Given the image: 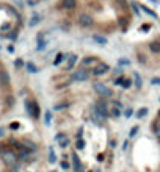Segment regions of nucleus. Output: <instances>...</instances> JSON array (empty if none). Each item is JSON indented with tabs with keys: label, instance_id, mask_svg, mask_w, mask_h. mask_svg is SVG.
I'll return each mask as SVG.
<instances>
[{
	"label": "nucleus",
	"instance_id": "1",
	"mask_svg": "<svg viewBox=\"0 0 160 172\" xmlns=\"http://www.w3.org/2000/svg\"><path fill=\"white\" fill-rule=\"evenodd\" d=\"M25 110H27V113H28L32 117H38L39 116V107H38V103H36L35 100H28L27 99L25 100Z\"/></svg>",
	"mask_w": 160,
	"mask_h": 172
},
{
	"label": "nucleus",
	"instance_id": "2",
	"mask_svg": "<svg viewBox=\"0 0 160 172\" xmlns=\"http://www.w3.org/2000/svg\"><path fill=\"white\" fill-rule=\"evenodd\" d=\"M108 111H110V114L113 116V117H119L122 113V105L119 103L118 100H110V103H108Z\"/></svg>",
	"mask_w": 160,
	"mask_h": 172
},
{
	"label": "nucleus",
	"instance_id": "3",
	"mask_svg": "<svg viewBox=\"0 0 160 172\" xmlns=\"http://www.w3.org/2000/svg\"><path fill=\"white\" fill-rule=\"evenodd\" d=\"M93 88H94V91L97 92L99 95H102V97H112V95H113L112 89L107 88L104 83H94V85H93Z\"/></svg>",
	"mask_w": 160,
	"mask_h": 172
},
{
	"label": "nucleus",
	"instance_id": "4",
	"mask_svg": "<svg viewBox=\"0 0 160 172\" xmlns=\"http://www.w3.org/2000/svg\"><path fill=\"white\" fill-rule=\"evenodd\" d=\"M71 78L74 81H86L89 78V74H88V69H79V71L72 72L71 74Z\"/></svg>",
	"mask_w": 160,
	"mask_h": 172
},
{
	"label": "nucleus",
	"instance_id": "5",
	"mask_svg": "<svg viewBox=\"0 0 160 172\" xmlns=\"http://www.w3.org/2000/svg\"><path fill=\"white\" fill-rule=\"evenodd\" d=\"M94 111L96 113H99L102 116V117H107V116L110 114V111H108V103H107L105 100H99L97 103H96V107H94Z\"/></svg>",
	"mask_w": 160,
	"mask_h": 172
},
{
	"label": "nucleus",
	"instance_id": "6",
	"mask_svg": "<svg viewBox=\"0 0 160 172\" xmlns=\"http://www.w3.org/2000/svg\"><path fill=\"white\" fill-rule=\"evenodd\" d=\"M108 64H105V63H101L99 61L97 64L94 66V67L91 69V72H93V75H96V77H101V75H105L107 72H108Z\"/></svg>",
	"mask_w": 160,
	"mask_h": 172
},
{
	"label": "nucleus",
	"instance_id": "7",
	"mask_svg": "<svg viewBox=\"0 0 160 172\" xmlns=\"http://www.w3.org/2000/svg\"><path fill=\"white\" fill-rule=\"evenodd\" d=\"M2 160L5 161L6 164H14L16 161H17V157H16V153L11 152V150H3L2 152Z\"/></svg>",
	"mask_w": 160,
	"mask_h": 172
},
{
	"label": "nucleus",
	"instance_id": "8",
	"mask_svg": "<svg viewBox=\"0 0 160 172\" xmlns=\"http://www.w3.org/2000/svg\"><path fill=\"white\" fill-rule=\"evenodd\" d=\"M79 24L82 25V27H91V25L94 24V21H93V17L88 13H83V14L79 16Z\"/></svg>",
	"mask_w": 160,
	"mask_h": 172
},
{
	"label": "nucleus",
	"instance_id": "9",
	"mask_svg": "<svg viewBox=\"0 0 160 172\" xmlns=\"http://www.w3.org/2000/svg\"><path fill=\"white\" fill-rule=\"evenodd\" d=\"M99 63V59L96 57H86L82 59V69H89V67H94L96 64Z\"/></svg>",
	"mask_w": 160,
	"mask_h": 172
},
{
	"label": "nucleus",
	"instance_id": "10",
	"mask_svg": "<svg viewBox=\"0 0 160 172\" xmlns=\"http://www.w3.org/2000/svg\"><path fill=\"white\" fill-rule=\"evenodd\" d=\"M72 167H74V172H83V166H82V161H80L79 155L72 153Z\"/></svg>",
	"mask_w": 160,
	"mask_h": 172
},
{
	"label": "nucleus",
	"instance_id": "11",
	"mask_svg": "<svg viewBox=\"0 0 160 172\" xmlns=\"http://www.w3.org/2000/svg\"><path fill=\"white\" fill-rule=\"evenodd\" d=\"M77 55H75V53H71V55H68V63H66V64H65V69H66V71H71V69L72 67H74V66H75V63H77Z\"/></svg>",
	"mask_w": 160,
	"mask_h": 172
},
{
	"label": "nucleus",
	"instance_id": "12",
	"mask_svg": "<svg viewBox=\"0 0 160 172\" xmlns=\"http://www.w3.org/2000/svg\"><path fill=\"white\" fill-rule=\"evenodd\" d=\"M75 5H77L75 0H61L60 8L61 9H72V8H75Z\"/></svg>",
	"mask_w": 160,
	"mask_h": 172
},
{
	"label": "nucleus",
	"instance_id": "13",
	"mask_svg": "<svg viewBox=\"0 0 160 172\" xmlns=\"http://www.w3.org/2000/svg\"><path fill=\"white\" fill-rule=\"evenodd\" d=\"M0 85H2L3 88H8V86H9V75H8V72H5V71L0 72Z\"/></svg>",
	"mask_w": 160,
	"mask_h": 172
},
{
	"label": "nucleus",
	"instance_id": "14",
	"mask_svg": "<svg viewBox=\"0 0 160 172\" xmlns=\"http://www.w3.org/2000/svg\"><path fill=\"white\" fill-rule=\"evenodd\" d=\"M91 119L97 125H102V124H104V121H105V117H102V116L99 114V113H96V111H93V113H91Z\"/></svg>",
	"mask_w": 160,
	"mask_h": 172
},
{
	"label": "nucleus",
	"instance_id": "15",
	"mask_svg": "<svg viewBox=\"0 0 160 172\" xmlns=\"http://www.w3.org/2000/svg\"><path fill=\"white\" fill-rule=\"evenodd\" d=\"M56 141H58L60 147H66L69 144V139L65 136V135H56Z\"/></svg>",
	"mask_w": 160,
	"mask_h": 172
},
{
	"label": "nucleus",
	"instance_id": "16",
	"mask_svg": "<svg viewBox=\"0 0 160 172\" xmlns=\"http://www.w3.org/2000/svg\"><path fill=\"white\" fill-rule=\"evenodd\" d=\"M149 50L154 52V53L160 52V41H159V39H157V41H152L151 44H149Z\"/></svg>",
	"mask_w": 160,
	"mask_h": 172
},
{
	"label": "nucleus",
	"instance_id": "17",
	"mask_svg": "<svg viewBox=\"0 0 160 172\" xmlns=\"http://www.w3.org/2000/svg\"><path fill=\"white\" fill-rule=\"evenodd\" d=\"M133 81H135V86L136 88H141V85H143V80H141V75L138 74V72H135V74H133Z\"/></svg>",
	"mask_w": 160,
	"mask_h": 172
},
{
	"label": "nucleus",
	"instance_id": "18",
	"mask_svg": "<svg viewBox=\"0 0 160 172\" xmlns=\"http://www.w3.org/2000/svg\"><path fill=\"white\" fill-rule=\"evenodd\" d=\"M65 58H66L65 53H58V55L55 57V59H53V66H60L63 61H65Z\"/></svg>",
	"mask_w": 160,
	"mask_h": 172
},
{
	"label": "nucleus",
	"instance_id": "19",
	"mask_svg": "<svg viewBox=\"0 0 160 172\" xmlns=\"http://www.w3.org/2000/svg\"><path fill=\"white\" fill-rule=\"evenodd\" d=\"M49 163H56V157H55V152H53V149L50 147L49 149Z\"/></svg>",
	"mask_w": 160,
	"mask_h": 172
},
{
	"label": "nucleus",
	"instance_id": "20",
	"mask_svg": "<svg viewBox=\"0 0 160 172\" xmlns=\"http://www.w3.org/2000/svg\"><path fill=\"white\" fill-rule=\"evenodd\" d=\"M39 21H41V16H39V14H33L32 19H30V25L33 27V25H36Z\"/></svg>",
	"mask_w": 160,
	"mask_h": 172
},
{
	"label": "nucleus",
	"instance_id": "21",
	"mask_svg": "<svg viewBox=\"0 0 160 172\" xmlns=\"http://www.w3.org/2000/svg\"><path fill=\"white\" fill-rule=\"evenodd\" d=\"M121 85H122V88H124V89H127V88H130V86H132V80H130V78H122V81H121Z\"/></svg>",
	"mask_w": 160,
	"mask_h": 172
},
{
	"label": "nucleus",
	"instance_id": "22",
	"mask_svg": "<svg viewBox=\"0 0 160 172\" xmlns=\"http://www.w3.org/2000/svg\"><path fill=\"white\" fill-rule=\"evenodd\" d=\"M146 113H148V108H140L138 110V113H136V117H143V116H146Z\"/></svg>",
	"mask_w": 160,
	"mask_h": 172
},
{
	"label": "nucleus",
	"instance_id": "23",
	"mask_svg": "<svg viewBox=\"0 0 160 172\" xmlns=\"http://www.w3.org/2000/svg\"><path fill=\"white\" fill-rule=\"evenodd\" d=\"M44 121H46V124H47V125H50V122H52V113H50V111H47V113H46Z\"/></svg>",
	"mask_w": 160,
	"mask_h": 172
},
{
	"label": "nucleus",
	"instance_id": "24",
	"mask_svg": "<svg viewBox=\"0 0 160 172\" xmlns=\"http://www.w3.org/2000/svg\"><path fill=\"white\" fill-rule=\"evenodd\" d=\"M94 42H99V44H107V39L105 38H101V36H94Z\"/></svg>",
	"mask_w": 160,
	"mask_h": 172
},
{
	"label": "nucleus",
	"instance_id": "25",
	"mask_svg": "<svg viewBox=\"0 0 160 172\" xmlns=\"http://www.w3.org/2000/svg\"><path fill=\"white\" fill-rule=\"evenodd\" d=\"M27 69H28L30 72H33V74H35V72H38V67H36L35 64H32V63H28V64H27Z\"/></svg>",
	"mask_w": 160,
	"mask_h": 172
},
{
	"label": "nucleus",
	"instance_id": "26",
	"mask_svg": "<svg viewBox=\"0 0 160 172\" xmlns=\"http://www.w3.org/2000/svg\"><path fill=\"white\" fill-rule=\"evenodd\" d=\"M118 64H119V66H127V64H130V61H129L127 58H121V59L118 61Z\"/></svg>",
	"mask_w": 160,
	"mask_h": 172
},
{
	"label": "nucleus",
	"instance_id": "27",
	"mask_svg": "<svg viewBox=\"0 0 160 172\" xmlns=\"http://www.w3.org/2000/svg\"><path fill=\"white\" fill-rule=\"evenodd\" d=\"M75 145H77V149H80V150H82V149H85V143H83V139H77V143H75Z\"/></svg>",
	"mask_w": 160,
	"mask_h": 172
},
{
	"label": "nucleus",
	"instance_id": "28",
	"mask_svg": "<svg viewBox=\"0 0 160 172\" xmlns=\"http://www.w3.org/2000/svg\"><path fill=\"white\" fill-rule=\"evenodd\" d=\"M141 8H143V9H145V11H146V13H148V14H149V16H152V17H157V14H155V13H154V11H152V9H149V8H146V6H141Z\"/></svg>",
	"mask_w": 160,
	"mask_h": 172
},
{
	"label": "nucleus",
	"instance_id": "29",
	"mask_svg": "<svg viewBox=\"0 0 160 172\" xmlns=\"http://www.w3.org/2000/svg\"><path fill=\"white\" fill-rule=\"evenodd\" d=\"M136 133H138V127L135 125V127H132V130H130V133H129V136H130V138H133Z\"/></svg>",
	"mask_w": 160,
	"mask_h": 172
},
{
	"label": "nucleus",
	"instance_id": "30",
	"mask_svg": "<svg viewBox=\"0 0 160 172\" xmlns=\"http://www.w3.org/2000/svg\"><path fill=\"white\" fill-rule=\"evenodd\" d=\"M132 8H133V11H135V14H136V16H140V11H138V9H140V6L136 5L135 2H132Z\"/></svg>",
	"mask_w": 160,
	"mask_h": 172
},
{
	"label": "nucleus",
	"instance_id": "31",
	"mask_svg": "<svg viewBox=\"0 0 160 172\" xmlns=\"http://www.w3.org/2000/svg\"><path fill=\"white\" fill-rule=\"evenodd\" d=\"M132 113H133V110H132V108H127V110H126V113H124V116H126V117H130Z\"/></svg>",
	"mask_w": 160,
	"mask_h": 172
},
{
	"label": "nucleus",
	"instance_id": "32",
	"mask_svg": "<svg viewBox=\"0 0 160 172\" xmlns=\"http://www.w3.org/2000/svg\"><path fill=\"white\" fill-rule=\"evenodd\" d=\"M155 135H157V138H159V141H160V125H155Z\"/></svg>",
	"mask_w": 160,
	"mask_h": 172
},
{
	"label": "nucleus",
	"instance_id": "33",
	"mask_svg": "<svg viewBox=\"0 0 160 172\" xmlns=\"http://www.w3.org/2000/svg\"><path fill=\"white\" fill-rule=\"evenodd\" d=\"M149 28H151V25H149V24H148V25H143V27H141V28H140V30H141V31H148V30H149Z\"/></svg>",
	"mask_w": 160,
	"mask_h": 172
},
{
	"label": "nucleus",
	"instance_id": "34",
	"mask_svg": "<svg viewBox=\"0 0 160 172\" xmlns=\"http://www.w3.org/2000/svg\"><path fill=\"white\" fill-rule=\"evenodd\" d=\"M14 64H16V67H21V66L24 64V63H22V59H16V63H14Z\"/></svg>",
	"mask_w": 160,
	"mask_h": 172
},
{
	"label": "nucleus",
	"instance_id": "35",
	"mask_svg": "<svg viewBox=\"0 0 160 172\" xmlns=\"http://www.w3.org/2000/svg\"><path fill=\"white\" fill-rule=\"evenodd\" d=\"M152 85H160V78H152Z\"/></svg>",
	"mask_w": 160,
	"mask_h": 172
},
{
	"label": "nucleus",
	"instance_id": "36",
	"mask_svg": "<svg viewBox=\"0 0 160 172\" xmlns=\"http://www.w3.org/2000/svg\"><path fill=\"white\" fill-rule=\"evenodd\" d=\"M6 38H11V39H16V33H8Z\"/></svg>",
	"mask_w": 160,
	"mask_h": 172
},
{
	"label": "nucleus",
	"instance_id": "37",
	"mask_svg": "<svg viewBox=\"0 0 160 172\" xmlns=\"http://www.w3.org/2000/svg\"><path fill=\"white\" fill-rule=\"evenodd\" d=\"M17 127H19L17 122H13V124H11V128H17Z\"/></svg>",
	"mask_w": 160,
	"mask_h": 172
},
{
	"label": "nucleus",
	"instance_id": "38",
	"mask_svg": "<svg viewBox=\"0 0 160 172\" xmlns=\"http://www.w3.org/2000/svg\"><path fill=\"white\" fill-rule=\"evenodd\" d=\"M8 52H9V53H13V52H14V47H13V45H9V47H8Z\"/></svg>",
	"mask_w": 160,
	"mask_h": 172
},
{
	"label": "nucleus",
	"instance_id": "39",
	"mask_svg": "<svg viewBox=\"0 0 160 172\" xmlns=\"http://www.w3.org/2000/svg\"><path fill=\"white\" fill-rule=\"evenodd\" d=\"M2 135H3V130H2V128H0V136H2Z\"/></svg>",
	"mask_w": 160,
	"mask_h": 172
},
{
	"label": "nucleus",
	"instance_id": "40",
	"mask_svg": "<svg viewBox=\"0 0 160 172\" xmlns=\"http://www.w3.org/2000/svg\"><path fill=\"white\" fill-rule=\"evenodd\" d=\"M159 117H160V111H159Z\"/></svg>",
	"mask_w": 160,
	"mask_h": 172
},
{
	"label": "nucleus",
	"instance_id": "41",
	"mask_svg": "<svg viewBox=\"0 0 160 172\" xmlns=\"http://www.w3.org/2000/svg\"><path fill=\"white\" fill-rule=\"evenodd\" d=\"M96 172H99V171H96Z\"/></svg>",
	"mask_w": 160,
	"mask_h": 172
},
{
	"label": "nucleus",
	"instance_id": "42",
	"mask_svg": "<svg viewBox=\"0 0 160 172\" xmlns=\"http://www.w3.org/2000/svg\"><path fill=\"white\" fill-rule=\"evenodd\" d=\"M159 100H160V99H159Z\"/></svg>",
	"mask_w": 160,
	"mask_h": 172
},
{
	"label": "nucleus",
	"instance_id": "43",
	"mask_svg": "<svg viewBox=\"0 0 160 172\" xmlns=\"http://www.w3.org/2000/svg\"><path fill=\"white\" fill-rule=\"evenodd\" d=\"M159 41H160V39H159Z\"/></svg>",
	"mask_w": 160,
	"mask_h": 172
}]
</instances>
